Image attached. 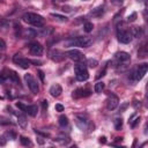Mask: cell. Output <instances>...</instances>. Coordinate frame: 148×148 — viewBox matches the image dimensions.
<instances>
[{
  "instance_id": "obj_17",
  "label": "cell",
  "mask_w": 148,
  "mask_h": 148,
  "mask_svg": "<svg viewBox=\"0 0 148 148\" xmlns=\"http://www.w3.org/2000/svg\"><path fill=\"white\" fill-rule=\"evenodd\" d=\"M62 92V88H61V86L60 84H53L51 88H50V94H51V96H53V97H58V96H60V94Z\"/></svg>"
},
{
  "instance_id": "obj_23",
  "label": "cell",
  "mask_w": 148,
  "mask_h": 148,
  "mask_svg": "<svg viewBox=\"0 0 148 148\" xmlns=\"http://www.w3.org/2000/svg\"><path fill=\"white\" fill-rule=\"evenodd\" d=\"M104 87H105V84H104V82H102V81H99V82H97V83L95 84V87H94V90H95V92H97V94H99V92H102V91H103V89H104Z\"/></svg>"
},
{
  "instance_id": "obj_24",
  "label": "cell",
  "mask_w": 148,
  "mask_h": 148,
  "mask_svg": "<svg viewBox=\"0 0 148 148\" xmlns=\"http://www.w3.org/2000/svg\"><path fill=\"white\" fill-rule=\"evenodd\" d=\"M59 125H60L61 127H65V126L68 125V118H67L65 114H61V116L59 117Z\"/></svg>"
},
{
  "instance_id": "obj_25",
  "label": "cell",
  "mask_w": 148,
  "mask_h": 148,
  "mask_svg": "<svg viewBox=\"0 0 148 148\" xmlns=\"http://www.w3.org/2000/svg\"><path fill=\"white\" fill-rule=\"evenodd\" d=\"M113 124H114V128L118 131V130H120L121 126H123V119H121V118H116V119L113 120Z\"/></svg>"
},
{
  "instance_id": "obj_39",
  "label": "cell",
  "mask_w": 148,
  "mask_h": 148,
  "mask_svg": "<svg viewBox=\"0 0 148 148\" xmlns=\"http://www.w3.org/2000/svg\"><path fill=\"white\" fill-rule=\"evenodd\" d=\"M6 141H7V139L5 138V135H1L0 136V146H5L6 145Z\"/></svg>"
},
{
  "instance_id": "obj_40",
  "label": "cell",
  "mask_w": 148,
  "mask_h": 148,
  "mask_svg": "<svg viewBox=\"0 0 148 148\" xmlns=\"http://www.w3.org/2000/svg\"><path fill=\"white\" fill-rule=\"evenodd\" d=\"M42 105H43V110H46L47 109V106H49V103H47V101H42Z\"/></svg>"
},
{
  "instance_id": "obj_19",
  "label": "cell",
  "mask_w": 148,
  "mask_h": 148,
  "mask_svg": "<svg viewBox=\"0 0 148 148\" xmlns=\"http://www.w3.org/2000/svg\"><path fill=\"white\" fill-rule=\"evenodd\" d=\"M131 34H132L133 37L140 38V37L143 36V28H141V27H133L132 30H131Z\"/></svg>"
},
{
  "instance_id": "obj_42",
  "label": "cell",
  "mask_w": 148,
  "mask_h": 148,
  "mask_svg": "<svg viewBox=\"0 0 148 148\" xmlns=\"http://www.w3.org/2000/svg\"><path fill=\"white\" fill-rule=\"evenodd\" d=\"M6 79H7V75H6V74H1V75H0V83H3Z\"/></svg>"
},
{
  "instance_id": "obj_3",
  "label": "cell",
  "mask_w": 148,
  "mask_h": 148,
  "mask_svg": "<svg viewBox=\"0 0 148 148\" xmlns=\"http://www.w3.org/2000/svg\"><path fill=\"white\" fill-rule=\"evenodd\" d=\"M147 71H148V65H147L146 62H143V64L139 65L135 69H133V71L131 72L130 79L133 80V81H140V80L146 75Z\"/></svg>"
},
{
  "instance_id": "obj_26",
  "label": "cell",
  "mask_w": 148,
  "mask_h": 148,
  "mask_svg": "<svg viewBox=\"0 0 148 148\" xmlns=\"http://www.w3.org/2000/svg\"><path fill=\"white\" fill-rule=\"evenodd\" d=\"M87 65H88L90 68H95V67L98 65V61H97L96 59L90 58V59H88V60H87Z\"/></svg>"
},
{
  "instance_id": "obj_30",
  "label": "cell",
  "mask_w": 148,
  "mask_h": 148,
  "mask_svg": "<svg viewBox=\"0 0 148 148\" xmlns=\"http://www.w3.org/2000/svg\"><path fill=\"white\" fill-rule=\"evenodd\" d=\"M136 17H138V14L135 13V12H133L132 14H130L128 16H127V22H134L135 20H136Z\"/></svg>"
},
{
  "instance_id": "obj_43",
  "label": "cell",
  "mask_w": 148,
  "mask_h": 148,
  "mask_svg": "<svg viewBox=\"0 0 148 148\" xmlns=\"http://www.w3.org/2000/svg\"><path fill=\"white\" fill-rule=\"evenodd\" d=\"M105 141H106V140H105V136H101V138H99V142L105 143Z\"/></svg>"
},
{
  "instance_id": "obj_9",
  "label": "cell",
  "mask_w": 148,
  "mask_h": 148,
  "mask_svg": "<svg viewBox=\"0 0 148 148\" xmlns=\"http://www.w3.org/2000/svg\"><path fill=\"white\" fill-rule=\"evenodd\" d=\"M118 104H119V98L114 94H109L106 99V109L109 111H112L118 106Z\"/></svg>"
},
{
  "instance_id": "obj_2",
  "label": "cell",
  "mask_w": 148,
  "mask_h": 148,
  "mask_svg": "<svg viewBox=\"0 0 148 148\" xmlns=\"http://www.w3.org/2000/svg\"><path fill=\"white\" fill-rule=\"evenodd\" d=\"M74 72H75V77L77 81L83 82L89 79V73H88V69L84 62H76L74 66Z\"/></svg>"
},
{
  "instance_id": "obj_38",
  "label": "cell",
  "mask_w": 148,
  "mask_h": 148,
  "mask_svg": "<svg viewBox=\"0 0 148 148\" xmlns=\"http://www.w3.org/2000/svg\"><path fill=\"white\" fill-rule=\"evenodd\" d=\"M56 110L57 111H59V112H61V111H64V105L62 104H56Z\"/></svg>"
},
{
  "instance_id": "obj_21",
  "label": "cell",
  "mask_w": 148,
  "mask_h": 148,
  "mask_svg": "<svg viewBox=\"0 0 148 148\" xmlns=\"http://www.w3.org/2000/svg\"><path fill=\"white\" fill-rule=\"evenodd\" d=\"M7 77H9L14 83H20V77H18V75L16 74V72H14V71H8V74H7Z\"/></svg>"
},
{
  "instance_id": "obj_5",
  "label": "cell",
  "mask_w": 148,
  "mask_h": 148,
  "mask_svg": "<svg viewBox=\"0 0 148 148\" xmlns=\"http://www.w3.org/2000/svg\"><path fill=\"white\" fill-rule=\"evenodd\" d=\"M117 37H118V40L120 43H123V44H128L132 40V38H133V36L131 34V30H127L124 27L123 28H120V27L118 28V30H117Z\"/></svg>"
},
{
  "instance_id": "obj_31",
  "label": "cell",
  "mask_w": 148,
  "mask_h": 148,
  "mask_svg": "<svg viewBox=\"0 0 148 148\" xmlns=\"http://www.w3.org/2000/svg\"><path fill=\"white\" fill-rule=\"evenodd\" d=\"M35 133L38 134V135H42V136H44V138L50 136V134H49L47 132H43V131H39V130H35Z\"/></svg>"
},
{
  "instance_id": "obj_33",
  "label": "cell",
  "mask_w": 148,
  "mask_h": 148,
  "mask_svg": "<svg viewBox=\"0 0 148 148\" xmlns=\"http://www.w3.org/2000/svg\"><path fill=\"white\" fill-rule=\"evenodd\" d=\"M105 73H106V66H105V67H104V68L96 75V79H101V77H103V76L105 75Z\"/></svg>"
},
{
  "instance_id": "obj_15",
  "label": "cell",
  "mask_w": 148,
  "mask_h": 148,
  "mask_svg": "<svg viewBox=\"0 0 148 148\" xmlns=\"http://www.w3.org/2000/svg\"><path fill=\"white\" fill-rule=\"evenodd\" d=\"M53 34V28L52 27H45L42 28L40 30L37 31V36H42V37H49Z\"/></svg>"
},
{
  "instance_id": "obj_20",
  "label": "cell",
  "mask_w": 148,
  "mask_h": 148,
  "mask_svg": "<svg viewBox=\"0 0 148 148\" xmlns=\"http://www.w3.org/2000/svg\"><path fill=\"white\" fill-rule=\"evenodd\" d=\"M25 112L29 114V116H31V117H35L36 114H37V112H38V109H37V105H27V109H25Z\"/></svg>"
},
{
  "instance_id": "obj_14",
  "label": "cell",
  "mask_w": 148,
  "mask_h": 148,
  "mask_svg": "<svg viewBox=\"0 0 148 148\" xmlns=\"http://www.w3.org/2000/svg\"><path fill=\"white\" fill-rule=\"evenodd\" d=\"M105 12V8L104 6H98L96 8H94L90 13H89V16H92V17H101Z\"/></svg>"
},
{
  "instance_id": "obj_4",
  "label": "cell",
  "mask_w": 148,
  "mask_h": 148,
  "mask_svg": "<svg viewBox=\"0 0 148 148\" xmlns=\"http://www.w3.org/2000/svg\"><path fill=\"white\" fill-rule=\"evenodd\" d=\"M69 45L73 46H80V47H89L92 44V39L89 36H80L76 37L75 39H72L68 42Z\"/></svg>"
},
{
  "instance_id": "obj_36",
  "label": "cell",
  "mask_w": 148,
  "mask_h": 148,
  "mask_svg": "<svg viewBox=\"0 0 148 148\" xmlns=\"http://www.w3.org/2000/svg\"><path fill=\"white\" fill-rule=\"evenodd\" d=\"M0 50H1V51L6 50V43H5V40H3L2 38H0Z\"/></svg>"
},
{
  "instance_id": "obj_18",
  "label": "cell",
  "mask_w": 148,
  "mask_h": 148,
  "mask_svg": "<svg viewBox=\"0 0 148 148\" xmlns=\"http://www.w3.org/2000/svg\"><path fill=\"white\" fill-rule=\"evenodd\" d=\"M15 114H16V117H17V123H18V125H20L22 128H25L27 125H28V120H27L25 116H24L23 113H21V112H16Z\"/></svg>"
},
{
  "instance_id": "obj_37",
  "label": "cell",
  "mask_w": 148,
  "mask_h": 148,
  "mask_svg": "<svg viewBox=\"0 0 148 148\" xmlns=\"http://www.w3.org/2000/svg\"><path fill=\"white\" fill-rule=\"evenodd\" d=\"M29 61H30V64H34V65H36V66H38V65H42V61H40V60L31 59V60H29Z\"/></svg>"
},
{
  "instance_id": "obj_47",
  "label": "cell",
  "mask_w": 148,
  "mask_h": 148,
  "mask_svg": "<svg viewBox=\"0 0 148 148\" xmlns=\"http://www.w3.org/2000/svg\"><path fill=\"white\" fill-rule=\"evenodd\" d=\"M0 98H2V97H1V96H0Z\"/></svg>"
},
{
  "instance_id": "obj_10",
  "label": "cell",
  "mask_w": 148,
  "mask_h": 148,
  "mask_svg": "<svg viewBox=\"0 0 148 148\" xmlns=\"http://www.w3.org/2000/svg\"><path fill=\"white\" fill-rule=\"evenodd\" d=\"M29 51L32 56H42L43 54V46L37 43V42H32L29 44Z\"/></svg>"
},
{
  "instance_id": "obj_1",
  "label": "cell",
  "mask_w": 148,
  "mask_h": 148,
  "mask_svg": "<svg viewBox=\"0 0 148 148\" xmlns=\"http://www.w3.org/2000/svg\"><path fill=\"white\" fill-rule=\"evenodd\" d=\"M22 18H23L24 22H27V23H29L34 27H37V28L43 27L45 24L44 17L40 16L39 14H36V13H25Z\"/></svg>"
},
{
  "instance_id": "obj_6",
  "label": "cell",
  "mask_w": 148,
  "mask_h": 148,
  "mask_svg": "<svg viewBox=\"0 0 148 148\" xmlns=\"http://www.w3.org/2000/svg\"><path fill=\"white\" fill-rule=\"evenodd\" d=\"M74 120H75L76 126H77L81 131H87L88 128L91 127V124H90L89 119H88L86 116H83V114H75Z\"/></svg>"
},
{
  "instance_id": "obj_11",
  "label": "cell",
  "mask_w": 148,
  "mask_h": 148,
  "mask_svg": "<svg viewBox=\"0 0 148 148\" xmlns=\"http://www.w3.org/2000/svg\"><path fill=\"white\" fill-rule=\"evenodd\" d=\"M13 61H14L15 64H17L20 67H22L23 69H27V68L30 66L29 59H25V58L21 57L20 54H15V56L13 57Z\"/></svg>"
},
{
  "instance_id": "obj_46",
  "label": "cell",
  "mask_w": 148,
  "mask_h": 148,
  "mask_svg": "<svg viewBox=\"0 0 148 148\" xmlns=\"http://www.w3.org/2000/svg\"><path fill=\"white\" fill-rule=\"evenodd\" d=\"M84 1H89V0H84Z\"/></svg>"
},
{
  "instance_id": "obj_44",
  "label": "cell",
  "mask_w": 148,
  "mask_h": 148,
  "mask_svg": "<svg viewBox=\"0 0 148 148\" xmlns=\"http://www.w3.org/2000/svg\"><path fill=\"white\" fill-rule=\"evenodd\" d=\"M38 142H39L40 145H43V143H44V141L42 140V138H38Z\"/></svg>"
},
{
  "instance_id": "obj_29",
  "label": "cell",
  "mask_w": 148,
  "mask_h": 148,
  "mask_svg": "<svg viewBox=\"0 0 148 148\" xmlns=\"http://www.w3.org/2000/svg\"><path fill=\"white\" fill-rule=\"evenodd\" d=\"M5 138L6 139H10V140H15L16 139V134L14 132H12V131H8V132L5 133Z\"/></svg>"
},
{
  "instance_id": "obj_45",
  "label": "cell",
  "mask_w": 148,
  "mask_h": 148,
  "mask_svg": "<svg viewBox=\"0 0 148 148\" xmlns=\"http://www.w3.org/2000/svg\"><path fill=\"white\" fill-rule=\"evenodd\" d=\"M60 1H65V0H60Z\"/></svg>"
},
{
  "instance_id": "obj_28",
  "label": "cell",
  "mask_w": 148,
  "mask_h": 148,
  "mask_svg": "<svg viewBox=\"0 0 148 148\" xmlns=\"http://www.w3.org/2000/svg\"><path fill=\"white\" fill-rule=\"evenodd\" d=\"M20 141H21V143H22L23 146H31V145H32L31 141H30L28 138H25V136H20Z\"/></svg>"
},
{
  "instance_id": "obj_16",
  "label": "cell",
  "mask_w": 148,
  "mask_h": 148,
  "mask_svg": "<svg viewBox=\"0 0 148 148\" xmlns=\"http://www.w3.org/2000/svg\"><path fill=\"white\" fill-rule=\"evenodd\" d=\"M50 57L51 59H53L54 61H61L65 58V54L62 52H60L59 50H53L50 52Z\"/></svg>"
},
{
  "instance_id": "obj_34",
  "label": "cell",
  "mask_w": 148,
  "mask_h": 148,
  "mask_svg": "<svg viewBox=\"0 0 148 148\" xmlns=\"http://www.w3.org/2000/svg\"><path fill=\"white\" fill-rule=\"evenodd\" d=\"M61 10H62V12H67V13H71V12L73 10V8H72L71 6H67V5H65V6H62V7H61Z\"/></svg>"
},
{
  "instance_id": "obj_12",
  "label": "cell",
  "mask_w": 148,
  "mask_h": 148,
  "mask_svg": "<svg viewBox=\"0 0 148 148\" xmlns=\"http://www.w3.org/2000/svg\"><path fill=\"white\" fill-rule=\"evenodd\" d=\"M114 58H116L118 65H119V64H128V61H130V59H131V58H130V54H128L127 52H124V51L117 52V53L114 54Z\"/></svg>"
},
{
  "instance_id": "obj_22",
  "label": "cell",
  "mask_w": 148,
  "mask_h": 148,
  "mask_svg": "<svg viewBox=\"0 0 148 148\" xmlns=\"http://www.w3.org/2000/svg\"><path fill=\"white\" fill-rule=\"evenodd\" d=\"M51 16L54 17V20H57V21H59V22H67V21H68V18H67L66 16L60 15V14H58V13H51Z\"/></svg>"
},
{
  "instance_id": "obj_8",
  "label": "cell",
  "mask_w": 148,
  "mask_h": 148,
  "mask_svg": "<svg viewBox=\"0 0 148 148\" xmlns=\"http://www.w3.org/2000/svg\"><path fill=\"white\" fill-rule=\"evenodd\" d=\"M24 80H25V82H27V84H28L29 89L31 90V92H34V94H37V92L39 91V87H38V83H37V81L35 80V77H34L31 74H29V73L24 74Z\"/></svg>"
},
{
  "instance_id": "obj_35",
  "label": "cell",
  "mask_w": 148,
  "mask_h": 148,
  "mask_svg": "<svg viewBox=\"0 0 148 148\" xmlns=\"http://www.w3.org/2000/svg\"><path fill=\"white\" fill-rule=\"evenodd\" d=\"M111 3H113L114 6H121L124 3V0H110Z\"/></svg>"
},
{
  "instance_id": "obj_7",
  "label": "cell",
  "mask_w": 148,
  "mask_h": 148,
  "mask_svg": "<svg viewBox=\"0 0 148 148\" xmlns=\"http://www.w3.org/2000/svg\"><path fill=\"white\" fill-rule=\"evenodd\" d=\"M65 56L68 57L69 59L74 60L75 62H84V60H86L84 56H83L79 50H75V49H73V50H68V51L65 53Z\"/></svg>"
},
{
  "instance_id": "obj_48",
  "label": "cell",
  "mask_w": 148,
  "mask_h": 148,
  "mask_svg": "<svg viewBox=\"0 0 148 148\" xmlns=\"http://www.w3.org/2000/svg\"><path fill=\"white\" fill-rule=\"evenodd\" d=\"M0 1H1V0H0Z\"/></svg>"
},
{
  "instance_id": "obj_32",
  "label": "cell",
  "mask_w": 148,
  "mask_h": 148,
  "mask_svg": "<svg viewBox=\"0 0 148 148\" xmlns=\"http://www.w3.org/2000/svg\"><path fill=\"white\" fill-rule=\"evenodd\" d=\"M16 106H17L21 111L25 112V109H27V105H25V104H23V103H21V102H17V103H16Z\"/></svg>"
},
{
  "instance_id": "obj_13",
  "label": "cell",
  "mask_w": 148,
  "mask_h": 148,
  "mask_svg": "<svg viewBox=\"0 0 148 148\" xmlns=\"http://www.w3.org/2000/svg\"><path fill=\"white\" fill-rule=\"evenodd\" d=\"M90 95V90L89 89H83V88H77L74 92H73V97L74 98H80V97H87Z\"/></svg>"
},
{
  "instance_id": "obj_27",
  "label": "cell",
  "mask_w": 148,
  "mask_h": 148,
  "mask_svg": "<svg viewBox=\"0 0 148 148\" xmlns=\"http://www.w3.org/2000/svg\"><path fill=\"white\" fill-rule=\"evenodd\" d=\"M92 28H94V24H92L91 22H86L84 25H83V30H84L86 32H90V31H92Z\"/></svg>"
},
{
  "instance_id": "obj_41",
  "label": "cell",
  "mask_w": 148,
  "mask_h": 148,
  "mask_svg": "<svg viewBox=\"0 0 148 148\" xmlns=\"http://www.w3.org/2000/svg\"><path fill=\"white\" fill-rule=\"evenodd\" d=\"M38 76H39L40 81H42V82H44V73H43L42 71H38Z\"/></svg>"
}]
</instances>
